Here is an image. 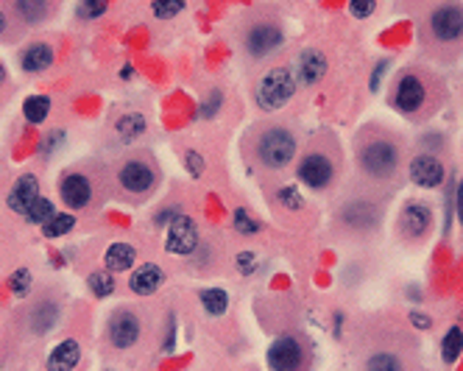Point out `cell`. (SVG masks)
Listing matches in <instances>:
<instances>
[{
	"label": "cell",
	"mask_w": 463,
	"mask_h": 371,
	"mask_svg": "<svg viewBox=\"0 0 463 371\" xmlns=\"http://www.w3.org/2000/svg\"><path fill=\"white\" fill-rule=\"evenodd\" d=\"M388 65L386 62H380V65H377V73H374V78H372V89H377V87H380V78H383V70H386Z\"/></svg>",
	"instance_id": "obj_39"
},
{
	"label": "cell",
	"mask_w": 463,
	"mask_h": 371,
	"mask_svg": "<svg viewBox=\"0 0 463 371\" xmlns=\"http://www.w3.org/2000/svg\"><path fill=\"white\" fill-rule=\"evenodd\" d=\"M296 149H299V143H296L293 132L285 129V126H268L254 140V156L268 170L288 168L293 162V156H296Z\"/></svg>",
	"instance_id": "obj_2"
},
{
	"label": "cell",
	"mask_w": 463,
	"mask_h": 371,
	"mask_svg": "<svg viewBox=\"0 0 463 371\" xmlns=\"http://www.w3.org/2000/svg\"><path fill=\"white\" fill-rule=\"evenodd\" d=\"M268 366L271 371H305L307 366L305 341L296 335H279L268 349Z\"/></svg>",
	"instance_id": "obj_6"
},
{
	"label": "cell",
	"mask_w": 463,
	"mask_h": 371,
	"mask_svg": "<svg viewBox=\"0 0 463 371\" xmlns=\"http://www.w3.org/2000/svg\"><path fill=\"white\" fill-rule=\"evenodd\" d=\"M399 162H402V149L391 137H372L357 151L360 173L369 182H374V184L391 182L396 176V170H399Z\"/></svg>",
	"instance_id": "obj_1"
},
{
	"label": "cell",
	"mask_w": 463,
	"mask_h": 371,
	"mask_svg": "<svg viewBox=\"0 0 463 371\" xmlns=\"http://www.w3.org/2000/svg\"><path fill=\"white\" fill-rule=\"evenodd\" d=\"M59 193H62V201L70 210H84L92 201V184H89V179L84 173H68L62 179Z\"/></svg>",
	"instance_id": "obj_16"
},
{
	"label": "cell",
	"mask_w": 463,
	"mask_h": 371,
	"mask_svg": "<svg viewBox=\"0 0 463 371\" xmlns=\"http://www.w3.org/2000/svg\"><path fill=\"white\" fill-rule=\"evenodd\" d=\"M363 371H405V366H402V360L393 352H374L366 360V369Z\"/></svg>",
	"instance_id": "obj_26"
},
{
	"label": "cell",
	"mask_w": 463,
	"mask_h": 371,
	"mask_svg": "<svg viewBox=\"0 0 463 371\" xmlns=\"http://www.w3.org/2000/svg\"><path fill=\"white\" fill-rule=\"evenodd\" d=\"M296 89H299V84H296V75L291 68H271L257 81L254 98L262 112H277L296 95Z\"/></svg>",
	"instance_id": "obj_3"
},
{
	"label": "cell",
	"mask_w": 463,
	"mask_h": 371,
	"mask_svg": "<svg viewBox=\"0 0 463 371\" xmlns=\"http://www.w3.org/2000/svg\"><path fill=\"white\" fill-rule=\"evenodd\" d=\"M23 112H25V120H28V123H42V120L48 118V112H51V98L34 95V98H28V101L23 103Z\"/></svg>",
	"instance_id": "obj_24"
},
{
	"label": "cell",
	"mask_w": 463,
	"mask_h": 371,
	"mask_svg": "<svg viewBox=\"0 0 463 371\" xmlns=\"http://www.w3.org/2000/svg\"><path fill=\"white\" fill-rule=\"evenodd\" d=\"M115 129H118V137H120V140H137V137L146 132V118L137 115V112H126V115L115 123Z\"/></svg>",
	"instance_id": "obj_22"
},
{
	"label": "cell",
	"mask_w": 463,
	"mask_h": 371,
	"mask_svg": "<svg viewBox=\"0 0 463 371\" xmlns=\"http://www.w3.org/2000/svg\"><path fill=\"white\" fill-rule=\"evenodd\" d=\"M182 8H184V3H182V0H173V3H162V0H156L154 3V14L156 17H162V20L176 17Z\"/></svg>",
	"instance_id": "obj_34"
},
{
	"label": "cell",
	"mask_w": 463,
	"mask_h": 371,
	"mask_svg": "<svg viewBox=\"0 0 463 371\" xmlns=\"http://www.w3.org/2000/svg\"><path fill=\"white\" fill-rule=\"evenodd\" d=\"M374 8H377V6H374L372 0H369V3H360V0H355V3H349V11H352L355 17H369V14L374 11Z\"/></svg>",
	"instance_id": "obj_36"
},
{
	"label": "cell",
	"mask_w": 463,
	"mask_h": 371,
	"mask_svg": "<svg viewBox=\"0 0 463 371\" xmlns=\"http://www.w3.org/2000/svg\"><path fill=\"white\" fill-rule=\"evenodd\" d=\"M106 335H109V344H112L115 349H129V346H134L137 338H140V318H137L132 310H118V313L109 318Z\"/></svg>",
	"instance_id": "obj_10"
},
{
	"label": "cell",
	"mask_w": 463,
	"mask_h": 371,
	"mask_svg": "<svg viewBox=\"0 0 463 371\" xmlns=\"http://www.w3.org/2000/svg\"><path fill=\"white\" fill-rule=\"evenodd\" d=\"M326 73V56L318 51V48H305L299 56H296V84L302 87H312L318 84Z\"/></svg>",
	"instance_id": "obj_14"
},
{
	"label": "cell",
	"mask_w": 463,
	"mask_h": 371,
	"mask_svg": "<svg viewBox=\"0 0 463 371\" xmlns=\"http://www.w3.org/2000/svg\"><path fill=\"white\" fill-rule=\"evenodd\" d=\"M410 318H413V324H419V327H430V318H424V315H419V313H413Z\"/></svg>",
	"instance_id": "obj_40"
},
{
	"label": "cell",
	"mask_w": 463,
	"mask_h": 371,
	"mask_svg": "<svg viewBox=\"0 0 463 371\" xmlns=\"http://www.w3.org/2000/svg\"><path fill=\"white\" fill-rule=\"evenodd\" d=\"M73 223H76V218H73V215H53L51 221L42 226V232H45L48 237H59V234L70 232V229H73Z\"/></svg>",
	"instance_id": "obj_29"
},
{
	"label": "cell",
	"mask_w": 463,
	"mask_h": 371,
	"mask_svg": "<svg viewBox=\"0 0 463 371\" xmlns=\"http://www.w3.org/2000/svg\"><path fill=\"white\" fill-rule=\"evenodd\" d=\"M8 285H11V291H14L17 296H25V294L31 291V271H28V268H17V271L8 277Z\"/></svg>",
	"instance_id": "obj_30"
},
{
	"label": "cell",
	"mask_w": 463,
	"mask_h": 371,
	"mask_svg": "<svg viewBox=\"0 0 463 371\" xmlns=\"http://www.w3.org/2000/svg\"><path fill=\"white\" fill-rule=\"evenodd\" d=\"M393 103L402 115H419L427 103V84L419 73H402L393 89Z\"/></svg>",
	"instance_id": "obj_7"
},
{
	"label": "cell",
	"mask_w": 463,
	"mask_h": 371,
	"mask_svg": "<svg viewBox=\"0 0 463 371\" xmlns=\"http://www.w3.org/2000/svg\"><path fill=\"white\" fill-rule=\"evenodd\" d=\"M103 263H106V271H115V274L118 271H129L134 265V246H129V243H112L106 249Z\"/></svg>",
	"instance_id": "obj_21"
},
{
	"label": "cell",
	"mask_w": 463,
	"mask_h": 371,
	"mask_svg": "<svg viewBox=\"0 0 463 371\" xmlns=\"http://www.w3.org/2000/svg\"><path fill=\"white\" fill-rule=\"evenodd\" d=\"M6 28H8V20H6V14H3V11H0V34H3V31H6Z\"/></svg>",
	"instance_id": "obj_42"
},
{
	"label": "cell",
	"mask_w": 463,
	"mask_h": 371,
	"mask_svg": "<svg viewBox=\"0 0 463 371\" xmlns=\"http://www.w3.org/2000/svg\"><path fill=\"white\" fill-rule=\"evenodd\" d=\"M277 201H282L285 210H302L305 207V199H302V193L296 187H282L277 193Z\"/></svg>",
	"instance_id": "obj_31"
},
{
	"label": "cell",
	"mask_w": 463,
	"mask_h": 371,
	"mask_svg": "<svg viewBox=\"0 0 463 371\" xmlns=\"http://www.w3.org/2000/svg\"><path fill=\"white\" fill-rule=\"evenodd\" d=\"M53 215H56V213H53V201H48V199H42V196H39V199L31 204V210L25 213V221L28 223H42V226H45V223L51 221Z\"/></svg>",
	"instance_id": "obj_27"
},
{
	"label": "cell",
	"mask_w": 463,
	"mask_h": 371,
	"mask_svg": "<svg viewBox=\"0 0 463 371\" xmlns=\"http://www.w3.org/2000/svg\"><path fill=\"white\" fill-rule=\"evenodd\" d=\"M299 179L312 190H326L335 179V162L324 151H310L299 162Z\"/></svg>",
	"instance_id": "obj_8"
},
{
	"label": "cell",
	"mask_w": 463,
	"mask_h": 371,
	"mask_svg": "<svg viewBox=\"0 0 463 371\" xmlns=\"http://www.w3.org/2000/svg\"><path fill=\"white\" fill-rule=\"evenodd\" d=\"M234 229H237L240 234H254V232L260 229V223L254 221L246 210H234Z\"/></svg>",
	"instance_id": "obj_33"
},
{
	"label": "cell",
	"mask_w": 463,
	"mask_h": 371,
	"mask_svg": "<svg viewBox=\"0 0 463 371\" xmlns=\"http://www.w3.org/2000/svg\"><path fill=\"white\" fill-rule=\"evenodd\" d=\"M237 263H240V271H243V274H251V271H254V268H251L254 254H240V257H237Z\"/></svg>",
	"instance_id": "obj_38"
},
{
	"label": "cell",
	"mask_w": 463,
	"mask_h": 371,
	"mask_svg": "<svg viewBox=\"0 0 463 371\" xmlns=\"http://www.w3.org/2000/svg\"><path fill=\"white\" fill-rule=\"evenodd\" d=\"M118 182L129 196H146L156 184V170L146 159H132L118 170Z\"/></svg>",
	"instance_id": "obj_9"
},
{
	"label": "cell",
	"mask_w": 463,
	"mask_h": 371,
	"mask_svg": "<svg viewBox=\"0 0 463 371\" xmlns=\"http://www.w3.org/2000/svg\"><path fill=\"white\" fill-rule=\"evenodd\" d=\"M341 221L352 232H372L380 221V210L369 199H355L341 210Z\"/></svg>",
	"instance_id": "obj_12"
},
{
	"label": "cell",
	"mask_w": 463,
	"mask_h": 371,
	"mask_svg": "<svg viewBox=\"0 0 463 371\" xmlns=\"http://www.w3.org/2000/svg\"><path fill=\"white\" fill-rule=\"evenodd\" d=\"M106 11V6L103 3H84L81 8H78V14L81 17H98V14H103Z\"/></svg>",
	"instance_id": "obj_37"
},
{
	"label": "cell",
	"mask_w": 463,
	"mask_h": 371,
	"mask_svg": "<svg viewBox=\"0 0 463 371\" xmlns=\"http://www.w3.org/2000/svg\"><path fill=\"white\" fill-rule=\"evenodd\" d=\"M17 11L25 17V23H39L42 20V14H45V3H28V0H23V3H17Z\"/></svg>",
	"instance_id": "obj_32"
},
{
	"label": "cell",
	"mask_w": 463,
	"mask_h": 371,
	"mask_svg": "<svg viewBox=\"0 0 463 371\" xmlns=\"http://www.w3.org/2000/svg\"><path fill=\"white\" fill-rule=\"evenodd\" d=\"M461 352H463V329L452 327L447 332L444 344H441V358H444V363H455L461 358Z\"/></svg>",
	"instance_id": "obj_25"
},
{
	"label": "cell",
	"mask_w": 463,
	"mask_h": 371,
	"mask_svg": "<svg viewBox=\"0 0 463 371\" xmlns=\"http://www.w3.org/2000/svg\"><path fill=\"white\" fill-rule=\"evenodd\" d=\"M6 81V70H3V65H0V84Z\"/></svg>",
	"instance_id": "obj_43"
},
{
	"label": "cell",
	"mask_w": 463,
	"mask_h": 371,
	"mask_svg": "<svg viewBox=\"0 0 463 371\" xmlns=\"http://www.w3.org/2000/svg\"><path fill=\"white\" fill-rule=\"evenodd\" d=\"M427 34L441 48H458L463 42V6L441 3L427 14Z\"/></svg>",
	"instance_id": "obj_4"
},
{
	"label": "cell",
	"mask_w": 463,
	"mask_h": 371,
	"mask_svg": "<svg viewBox=\"0 0 463 371\" xmlns=\"http://www.w3.org/2000/svg\"><path fill=\"white\" fill-rule=\"evenodd\" d=\"M410 179L419 187H438L444 182V165L433 153H419L410 162Z\"/></svg>",
	"instance_id": "obj_15"
},
{
	"label": "cell",
	"mask_w": 463,
	"mask_h": 371,
	"mask_svg": "<svg viewBox=\"0 0 463 371\" xmlns=\"http://www.w3.org/2000/svg\"><path fill=\"white\" fill-rule=\"evenodd\" d=\"M433 223V213L424 204H407L399 215V232L405 240H421Z\"/></svg>",
	"instance_id": "obj_13"
},
{
	"label": "cell",
	"mask_w": 463,
	"mask_h": 371,
	"mask_svg": "<svg viewBox=\"0 0 463 371\" xmlns=\"http://www.w3.org/2000/svg\"><path fill=\"white\" fill-rule=\"evenodd\" d=\"M184 165H190V173L198 179L201 176V170H204V159H201V153H196V151H187L184 153Z\"/></svg>",
	"instance_id": "obj_35"
},
{
	"label": "cell",
	"mask_w": 463,
	"mask_h": 371,
	"mask_svg": "<svg viewBox=\"0 0 463 371\" xmlns=\"http://www.w3.org/2000/svg\"><path fill=\"white\" fill-rule=\"evenodd\" d=\"M78 358H81V346L78 341L68 338L62 341L59 346H53V352L48 355V371H73L78 366Z\"/></svg>",
	"instance_id": "obj_19"
},
{
	"label": "cell",
	"mask_w": 463,
	"mask_h": 371,
	"mask_svg": "<svg viewBox=\"0 0 463 371\" xmlns=\"http://www.w3.org/2000/svg\"><path fill=\"white\" fill-rule=\"evenodd\" d=\"M165 282V274H162V268L154 265V263H146L143 268H137L134 274H132V279H129V288H132V294H137V296H151L159 291V285Z\"/></svg>",
	"instance_id": "obj_18"
},
{
	"label": "cell",
	"mask_w": 463,
	"mask_h": 371,
	"mask_svg": "<svg viewBox=\"0 0 463 371\" xmlns=\"http://www.w3.org/2000/svg\"><path fill=\"white\" fill-rule=\"evenodd\" d=\"M201 304L210 315H224L227 307H229V296L224 288H204L201 291Z\"/></svg>",
	"instance_id": "obj_23"
},
{
	"label": "cell",
	"mask_w": 463,
	"mask_h": 371,
	"mask_svg": "<svg viewBox=\"0 0 463 371\" xmlns=\"http://www.w3.org/2000/svg\"><path fill=\"white\" fill-rule=\"evenodd\" d=\"M37 199H39V182H37V176H20L14 182V187L8 190V210L25 215Z\"/></svg>",
	"instance_id": "obj_17"
},
{
	"label": "cell",
	"mask_w": 463,
	"mask_h": 371,
	"mask_svg": "<svg viewBox=\"0 0 463 371\" xmlns=\"http://www.w3.org/2000/svg\"><path fill=\"white\" fill-rule=\"evenodd\" d=\"M89 291L95 294V296H109L112 291H115V279H112V274L109 271H95V274H89Z\"/></svg>",
	"instance_id": "obj_28"
},
{
	"label": "cell",
	"mask_w": 463,
	"mask_h": 371,
	"mask_svg": "<svg viewBox=\"0 0 463 371\" xmlns=\"http://www.w3.org/2000/svg\"><path fill=\"white\" fill-rule=\"evenodd\" d=\"M198 246V229L193 218L187 215H176L167 223V251L173 254H193Z\"/></svg>",
	"instance_id": "obj_11"
},
{
	"label": "cell",
	"mask_w": 463,
	"mask_h": 371,
	"mask_svg": "<svg viewBox=\"0 0 463 371\" xmlns=\"http://www.w3.org/2000/svg\"><path fill=\"white\" fill-rule=\"evenodd\" d=\"M285 37H282V28L271 20H260V23H251L246 28V37H243V45H246V54L251 59H265L271 54H277L282 48Z\"/></svg>",
	"instance_id": "obj_5"
},
{
	"label": "cell",
	"mask_w": 463,
	"mask_h": 371,
	"mask_svg": "<svg viewBox=\"0 0 463 371\" xmlns=\"http://www.w3.org/2000/svg\"><path fill=\"white\" fill-rule=\"evenodd\" d=\"M458 215H461V223H463V184L458 187Z\"/></svg>",
	"instance_id": "obj_41"
},
{
	"label": "cell",
	"mask_w": 463,
	"mask_h": 371,
	"mask_svg": "<svg viewBox=\"0 0 463 371\" xmlns=\"http://www.w3.org/2000/svg\"><path fill=\"white\" fill-rule=\"evenodd\" d=\"M53 65V48L45 42H34L23 51V70L28 73H42Z\"/></svg>",
	"instance_id": "obj_20"
}]
</instances>
